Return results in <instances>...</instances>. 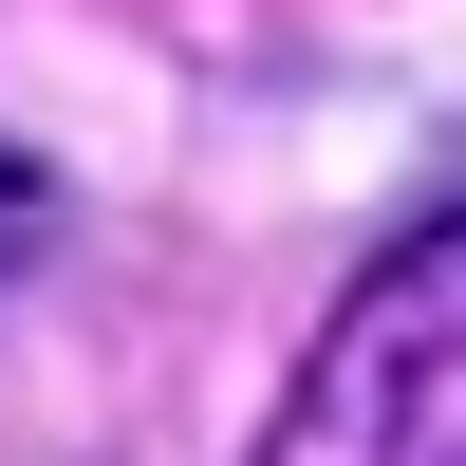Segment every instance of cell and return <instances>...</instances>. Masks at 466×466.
Masks as SVG:
<instances>
[{"label": "cell", "instance_id": "6da1fadb", "mask_svg": "<svg viewBox=\"0 0 466 466\" xmlns=\"http://www.w3.org/2000/svg\"><path fill=\"white\" fill-rule=\"evenodd\" d=\"M261 466H466V206L410 224V243L318 318Z\"/></svg>", "mask_w": 466, "mask_h": 466}]
</instances>
